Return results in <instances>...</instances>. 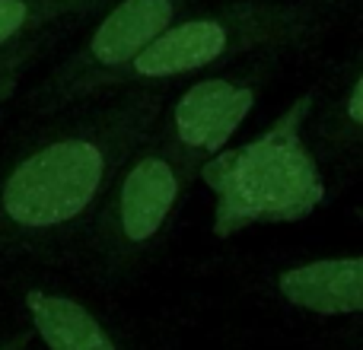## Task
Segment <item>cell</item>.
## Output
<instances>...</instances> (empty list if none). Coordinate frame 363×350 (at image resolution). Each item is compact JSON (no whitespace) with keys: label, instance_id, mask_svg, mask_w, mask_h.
Here are the masks:
<instances>
[{"label":"cell","instance_id":"6da1fadb","mask_svg":"<svg viewBox=\"0 0 363 350\" xmlns=\"http://www.w3.org/2000/svg\"><path fill=\"white\" fill-rule=\"evenodd\" d=\"M166 102L169 86L99 89L13 140L0 153V268L70 249Z\"/></svg>","mask_w":363,"mask_h":350},{"label":"cell","instance_id":"7a4b0ae2","mask_svg":"<svg viewBox=\"0 0 363 350\" xmlns=\"http://www.w3.org/2000/svg\"><path fill=\"white\" fill-rule=\"evenodd\" d=\"M315 89L287 106L258 137L223 150L201 166L198 179L213 191V236L230 239L252 226L300 223L315 213L328 188L306 121Z\"/></svg>","mask_w":363,"mask_h":350},{"label":"cell","instance_id":"3957f363","mask_svg":"<svg viewBox=\"0 0 363 350\" xmlns=\"http://www.w3.org/2000/svg\"><path fill=\"white\" fill-rule=\"evenodd\" d=\"M322 26V6L306 0H220L213 6H194L138 61L118 70L106 89L169 86L258 51L300 48L313 42Z\"/></svg>","mask_w":363,"mask_h":350},{"label":"cell","instance_id":"277c9868","mask_svg":"<svg viewBox=\"0 0 363 350\" xmlns=\"http://www.w3.org/2000/svg\"><path fill=\"white\" fill-rule=\"evenodd\" d=\"M201 169L182 159L157 131L121 163L106 198L74 249L89 274L106 283L134 277L163 245L182 201Z\"/></svg>","mask_w":363,"mask_h":350},{"label":"cell","instance_id":"5b68a950","mask_svg":"<svg viewBox=\"0 0 363 350\" xmlns=\"http://www.w3.org/2000/svg\"><path fill=\"white\" fill-rule=\"evenodd\" d=\"M201 4L204 0H112L96 16L86 38L32 89L29 108L48 115L106 89L118 70L138 61L176 19Z\"/></svg>","mask_w":363,"mask_h":350},{"label":"cell","instance_id":"8992f818","mask_svg":"<svg viewBox=\"0 0 363 350\" xmlns=\"http://www.w3.org/2000/svg\"><path fill=\"white\" fill-rule=\"evenodd\" d=\"M284 51H258L239 61L201 74L172 102L157 125V137L166 140L182 159L201 169L207 159L226 150L233 134L252 115Z\"/></svg>","mask_w":363,"mask_h":350},{"label":"cell","instance_id":"52a82bcc","mask_svg":"<svg viewBox=\"0 0 363 350\" xmlns=\"http://www.w3.org/2000/svg\"><path fill=\"white\" fill-rule=\"evenodd\" d=\"M16 300L45 350H134L112 315L61 283H23Z\"/></svg>","mask_w":363,"mask_h":350},{"label":"cell","instance_id":"ba28073f","mask_svg":"<svg viewBox=\"0 0 363 350\" xmlns=\"http://www.w3.org/2000/svg\"><path fill=\"white\" fill-rule=\"evenodd\" d=\"M271 293L287 309L319 319L363 315V255L309 258L271 274Z\"/></svg>","mask_w":363,"mask_h":350},{"label":"cell","instance_id":"9c48e42d","mask_svg":"<svg viewBox=\"0 0 363 350\" xmlns=\"http://www.w3.org/2000/svg\"><path fill=\"white\" fill-rule=\"evenodd\" d=\"M306 134L319 163L347 166L363 157V48L315 89Z\"/></svg>","mask_w":363,"mask_h":350},{"label":"cell","instance_id":"30bf717a","mask_svg":"<svg viewBox=\"0 0 363 350\" xmlns=\"http://www.w3.org/2000/svg\"><path fill=\"white\" fill-rule=\"evenodd\" d=\"M112 0H0V51L51 29L96 19Z\"/></svg>","mask_w":363,"mask_h":350},{"label":"cell","instance_id":"8fae6325","mask_svg":"<svg viewBox=\"0 0 363 350\" xmlns=\"http://www.w3.org/2000/svg\"><path fill=\"white\" fill-rule=\"evenodd\" d=\"M64 38V29H51V32H42L35 38H26V42L13 45V48L0 51V106L13 96L16 83L23 80V74L51 48Z\"/></svg>","mask_w":363,"mask_h":350},{"label":"cell","instance_id":"7c38bea8","mask_svg":"<svg viewBox=\"0 0 363 350\" xmlns=\"http://www.w3.org/2000/svg\"><path fill=\"white\" fill-rule=\"evenodd\" d=\"M26 341H29V334H13V338L0 341V350H26Z\"/></svg>","mask_w":363,"mask_h":350},{"label":"cell","instance_id":"4fadbf2b","mask_svg":"<svg viewBox=\"0 0 363 350\" xmlns=\"http://www.w3.org/2000/svg\"><path fill=\"white\" fill-rule=\"evenodd\" d=\"M345 344H351L354 350H363V325H357L354 332L345 334Z\"/></svg>","mask_w":363,"mask_h":350},{"label":"cell","instance_id":"5bb4252c","mask_svg":"<svg viewBox=\"0 0 363 350\" xmlns=\"http://www.w3.org/2000/svg\"><path fill=\"white\" fill-rule=\"evenodd\" d=\"M306 4H315V0H306Z\"/></svg>","mask_w":363,"mask_h":350}]
</instances>
